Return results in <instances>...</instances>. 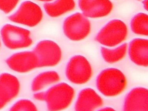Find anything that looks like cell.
<instances>
[{"label":"cell","mask_w":148,"mask_h":111,"mask_svg":"<svg viewBox=\"0 0 148 111\" xmlns=\"http://www.w3.org/2000/svg\"><path fill=\"white\" fill-rule=\"evenodd\" d=\"M96 86L103 95L108 97H115L125 89L127 79L120 70L108 68L99 73L96 79Z\"/></svg>","instance_id":"cell-1"},{"label":"cell","mask_w":148,"mask_h":111,"mask_svg":"<svg viewBox=\"0 0 148 111\" xmlns=\"http://www.w3.org/2000/svg\"><path fill=\"white\" fill-rule=\"evenodd\" d=\"M75 96L73 88L66 83H60L45 92V101L49 111H61L67 108Z\"/></svg>","instance_id":"cell-2"},{"label":"cell","mask_w":148,"mask_h":111,"mask_svg":"<svg viewBox=\"0 0 148 111\" xmlns=\"http://www.w3.org/2000/svg\"><path fill=\"white\" fill-rule=\"evenodd\" d=\"M127 34L126 24L120 20L114 19L101 29L95 39L102 45L114 47L123 42L126 39Z\"/></svg>","instance_id":"cell-3"},{"label":"cell","mask_w":148,"mask_h":111,"mask_svg":"<svg viewBox=\"0 0 148 111\" xmlns=\"http://www.w3.org/2000/svg\"><path fill=\"white\" fill-rule=\"evenodd\" d=\"M0 34L4 45L11 50L26 48L32 43L31 32L22 27L6 24L1 28Z\"/></svg>","instance_id":"cell-4"},{"label":"cell","mask_w":148,"mask_h":111,"mask_svg":"<svg viewBox=\"0 0 148 111\" xmlns=\"http://www.w3.org/2000/svg\"><path fill=\"white\" fill-rule=\"evenodd\" d=\"M91 66L84 56L75 55L69 60L66 68L65 75L68 80L76 84L87 83L91 77Z\"/></svg>","instance_id":"cell-5"},{"label":"cell","mask_w":148,"mask_h":111,"mask_svg":"<svg viewBox=\"0 0 148 111\" xmlns=\"http://www.w3.org/2000/svg\"><path fill=\"white\" fill-rule=\"evenodd\" d=\"M62 27L65 35L73 41L85 39L91 31L90 20L82 13L78 12L66 17Z\"/></svg>","instance_id":"cell-6"},{"label":"cell","mask_w":148,"mask_h":111,"mask_svg":"<svg viewBox=\"0 0 148 111\" xmlns=\"http://www.w3.org/2000/svg\"><path fill=\"white\" fill-rule=\"evenodd\" d=\"M43 18L41 8L36 3L27 1L20 5L18 10L8 18L14 23L33 27L37 25Z\"/></svg>","instance_id":"cell-7"},{"label":"cell","mask_w":148,"mask_h":111,"mask_svg":"<svg viewBox=\"0 0 148 111\" xmlns=\"http://www.w3.org/2000/svg\"><path fill=\"white\" fill-rule=\"evenodd\" d=\"M34 52L38 58V68L55 66L60 62L62 57L60 46L50 40H43L38 42Z\"/></svg>","instance_id":"cell-8"},{"label":"cell","mask_w":148,"mask_h":111,"mask_svg":"<svg viewBox=\"0 0 148 111\" xmlns=\"http://www.w3.org/2000/svg\"><path fill=\"white\" fill-rule=\"evenodd\" d=\"M6 63L16 72L26 73L38 68L39 62L34 51H24L11 55L6 60Z\"/></svg>","instance_id":"cell-9"},{"label":"cell","mask_w":148,"mask_h":111,"mask_svg":"<svg viewBox=\"0 0 148 111\" xmlns=\"http://www.w3.org/2000/svg\"><path fill=\"white\" fill-rule=\"evenodd\" d=\"M82 14L87 17L98 18L108 15L113 8L109 0H79Z\"/></svg>","instance_id":"cell-10"},{"label":"cell","mask_w":148,"mask_h":111,"mask_svg":"<svg viewBox=\"0 0 148 111\" xmlns=\"http://www.w3.org/2000/svg\"><path fill=\"white\" fill-rule=\"evenodd\" d=\"M123 111H148V90L142 87L132 88L127 95Z\"/></svg>","instance_id":"cell-11"},{"label":"cell","mask_w":148,"mask_h":111,"mask_svg":"<svg viewBox=\"0 0 148 111\" xmlns=\"http://www.w3.org/2000/svg\"><path fill=\"white\" fill-rule=\"evenodd\" d=\"M102 98L91 88L82 90L75 105V111H94L102 106Z\"/></svg>","instance_id":"cell-12"},{"label":"cell","mask_w":148,"mask_h":111,"mask_svg":"<svg viewBox=\"0 0 148 111\" xmlns=\"http://www.w3.org/2000/svg\"><path fill=\"white\" fill-rule=\"evenodd\" d=\"M129 57L137 65L148 66V40L143 38L132 39L128 47Z\"/></svg>","instance_id":"cell-13"},{"label":"cell","mask_w":148,"mask_h":111,"mask_svg":"<svg viewBox=\"0 0 148 111\" xmlns=\"http://www.w3.org/2000/svg\"><path fill=\"white\" fill-rule=\"evenodd\" d=\"M75 7L74 0H56L53 2L45 3L44 8L47 14L53 17H58L72 10Z\"/></svg>","instance_id":"cell-14"},{"label":"cell","mask_w":148,"mask_h":111,"mask_svg":"<svg viewBox=\"0 0 148 111\" xmlns=\"http://www.w3.org/2000/svg\"><path fill=\"white\" fill-rule=\"evenodd\" d=\"M60 79L58 73L54 71L40 73L33 79L31 83V90L34 92L40 91L49 85L58 82Z\"/></svg>","instance_id":"cell-15"},{"label":"cell","mask_w":148,"mask_h":111,"mask_svg":"<svg viewBox=\"0 0 148 111\" xmlns=\"http://www.w3.org/2000/svg\"><path fill=\"white\" fill-rule=\"evenodd\" d=\"M0 86L6 91L11 100L19 94L20 82L17 77L9 73L3 72L0 74Z\"/></svg>","instance_id":"cell-16"},{"label":"cell","mask_w":148,"mask_h":111,"mask_svg":"<svg viewBox=\"0 0 148 111\" xmlns=\"http://www.w3.org/2000/svg\"><path fill=\"white\" fill-rule=\"evenodd\" d=\"M127 43H124L114 49H109L105 47H101V54L106 62L112 64L121 60L126 54Z\"/></svg>","instance_id":"cell-17"},{"label":"cell","mask_w":148,"mask_h":111,"mask_svg":"<svg viewBox=\"0 0 148 111\" xmlns=\"http://www.w3.org/2000/svg\"><path fill=\"white\" fill-rule=\"evenodd\" d=\"M131 28L137 35H148V16L146 13H139L134 16L131 21Z\"/></svg>","instance_id":"cell-18"},{"label":"cell","mask_w":148,"mask_h":111,"mask_svg":"<svg viewBox=\"0 0 148 111\" xmlns=\"http://www.w3.org/2000/svg\"><path fill=\"white\" fill-rule=\"evenodd\" d=\"M9 111H38L36 105L30 100L22 99L15 102Z\"/></svg>","instance_id":"cell-19"},{"label":"cell","mask_w":148,"mask_h":111,"mask_svg":"<svg viewBox=\"0 0 148 111\" xmlns=\"http://www.w3.org/2000/svg\"><path fill=\"white\" fill-rule=\"evenodd\" d=\"M19 0H0V10L8 14L13 10Z\"/></svg>","instance_id":"cell-20"},{"label":"cell","mask_w":148,"mask_h":111,"mask_svg":"<svg viewBox=\"0 0 148 111\" xmlns=\"http://www.w3.org/2000/svg\"><path fill=\"white\" fill-rule=\"evenodd\" d=\"M10 101L11 99L6 91L0 86V110L3 109Z\"/></svg>","instance_id":"cell-21"},{"label":"cell","mask_w":148,"mask_h":111,"mask_svg":"<svg viewBox=\"0 0 148 111\" xmlns=\"http://www.w3.org/2000/svg\"><path fill=\"white\" fill-rule=\"evenodd\" d=\"M34 98L38 101H45V92H40L34 94Z\"/></svg>","instance_id":"cell-22"},{"label":"cell","mask_w":148,"mask_h":111,"mask_svg":"<svg viewBox=\"0 0 148 111\" xmlns=\"http://www.w3.org/2000/svg\"><path fill=\"white\" fill-rule=\"evenodd\" d=\"M98 111H116L115 109H114L110 107H106V108H103L102 109H101L99 110H98Z\"/></svg>","instance_id":"cell-23"},{"label":"cell","mask_w":148,"mask_h":111,"mask_svg":"<svg viewBox=\"0 0 148 111\" xmlns=\"http://www.w3.org/2000/svg\"><path fill=\"white\" fill-rule=\"evenodd\" d=\"M143 7L145 8V10H147L148 9V8H147V4H148V3H147V0H143Z\"/></svg>","instance_id":"cell-24"},{"label":"cell","mask_w":148,"mask_h":111,"mask_svg":"<svg viewBox=\"0 0 148 111\" xmlns=\"http://www.w3.org/2000/svg\"><path fill=\"white\" fill-rule=\"evenodd\" d=\"M38 1H43V2H49V1H53V0H38Z\"/></svg>","instance_id":"cell-25"},{"label":"cell","mask_w":148,"mask_h":111,"mask_svg":"<svg viewBox=\"0 0 148 111\" xmlns=\"http://www.w3.org/2000/svg\"><path fill=\"white\" fill-rule=\"evenodd\" d=\"M0 47H1V40H0Z\"/></svg>","instance_id":"cell-26"},{"label":"cell","mask_w":148,"mask_h":111,"mask_svg":"<svg viewBox=\"0 0 148 111\" xmlns=\"http://www.w3.org/2000/svg\"><path fill=\"white\" fill-rule=\"evenodd\" d=\"M138 1H141V0H138Z\"/></svg>","instance_id":"cell-27"}]
</instances>
